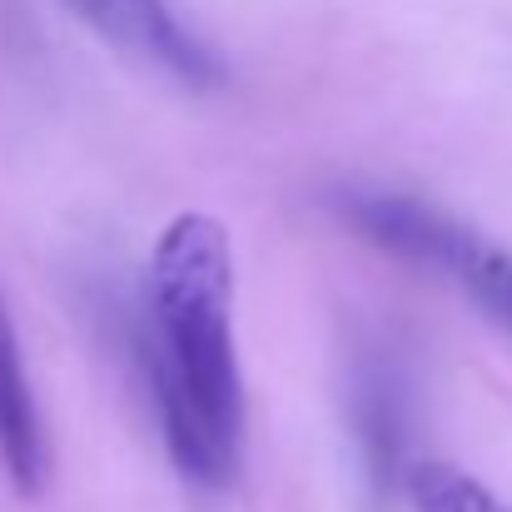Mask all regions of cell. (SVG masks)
Wrapping results in <instances>:
<instances>
[{
  "mask_svg": "<svg viewBox=\"0 0 512 512\" xmlns=\"http://www.w3.org/2000/svg\"><path fill=\"white\" fill-rule=\"evenodd\" d=\"M60 10L75 15L95 40L115 45L120 55H135L145 65L170 70L184 85L214 80V60L174 20L170 0H60Z\"/></svg>",
  "mask_w": 512,
  "mask_h": 512,
  "instance_id": "3957f363",
  "label": "cell"
},
{
  "mask_svg": "<svg viewBox=\"0 0 512 512\" xmlns=\"http://www.w3.org/2000/svg\"><path fill=\"white\" fill-rule=\"evenodd\" d=\"M0 468L20 493H40L50 478V448L40 428V408L25 378L20 339L0 309Z\"/></svg>",
  "mask_w": 512,
  "mask_h": 512,
  "instance_id": "277c9868",
  "label": "cell"
},
{
  "mask_svg": "<svg viewBox=\"0 0 512 512\" xmlns=\"http://www.w3.org/2000/svg\"><path fill=\"white\" fill-rule=\"evenodd\" d=\"M348 219L378 249L448 274L512 339V254L503 244H493L478 229H468L428 204H413V199H353Z\"/></svg>",
  "mask_w": 512,
  "mask_h": 512,
  "instance_id": "7a4b0ae2",
  "label": "cell"
},
{
  "mask_svg": "<svg viewBox=\"0 0 512 512\" xmlns=\"http://www.w3.org/2000/svg\"><path fill=\"white\" fill-rule=\"evenodd\" d=\"M145 339L174 473L224 493L244 463V373L234 348V244L214 214L184 209L160 229L145 264Z\"/></svg>",
  "mask_w": 512,
  "mask_h": 512,
  "instance_id": "6da1fadb",
  "label": "cell"
},
{
  "mask_svg": "<svg viewBox=\"0 0 512 512\" xmlns=\"http://www.w3.org/2000/svg\"><path fill=\"white\" fill-rule=\"evenodd\" d=\"M403 498L413 512H512V503H503L483 478L443 458H418L403 473Z\"/></svg>",
  "mask_w": 512,
  "mask_h": 512,
  "instance_id": "5b68a950",
  "label": "cell"
}]
</instances>
